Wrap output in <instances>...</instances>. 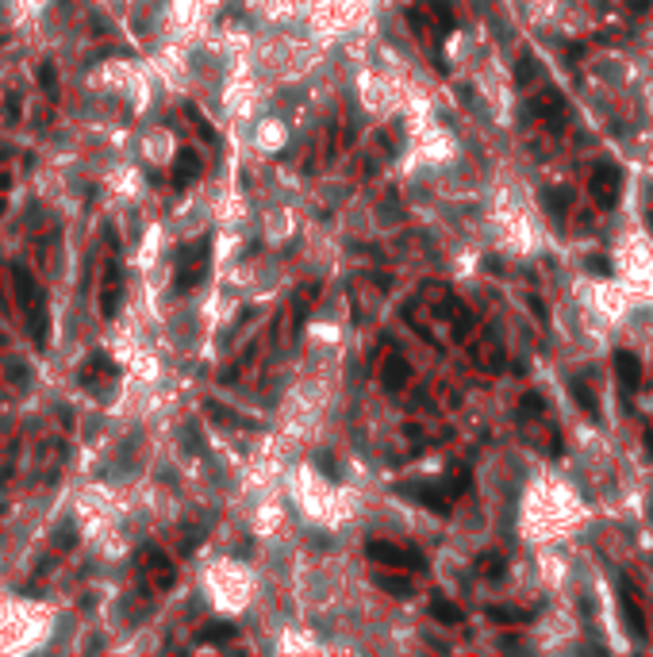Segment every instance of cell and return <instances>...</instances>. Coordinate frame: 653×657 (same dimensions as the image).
I'll return each instance as SVG.
<instances>
[{
	"label": "cell",
	"instance_id": "6da1fadb",
	"mask_svg": "<svg viewBox=\"0 0 653 657\" xmlns=\"http://www.w3.org/2000/svg\"><path fill=\"white\" fill-rule=\"evenodd\" d=\"M207 254H212V242L200 239L193 250H181V262H177V289H193L196 281L207 273Z\"/></svg>",
	"mask_w": 653,
	"mask_h": 657
},
{
	"label": "cell",
	"instance_id": "7a4b0ae2",
	"mask_svg": "<svg viewBox=\"0 0 653 657\" xmlns=\"http://www.w3.org/2000/svg\"><path fill=\"white\" fill-rule=\"evenodd\" d=\"M365 554L373 561H381V565H392V569H404L408 561H411V569H423L415 554H408V550H400V546H388V542H369Z\"/></svg>",
	"mask_w": 653,
	"mask_h": 657
},
{
	"label": "cell",
	"instance_id": "3957f363",
	"mask_svg": "<svg viewBox=\"0 0 653 657\" xmlns=\"http://www.w3.org/2000/svg\"><path fill=\"white\" fill-rule=\"evenodd\" d=\"M146 577H150V588H169L173 584V565H169V557L162 554V550H146Z\"/></svg>",
	"mask_w": 653,
	"mask_h": 657
},
{
	"label": "cell",
	"instance_id": "277c9868",
	"mask_svg": "<svg viewBox=\"0 0 653 657\" xmlns=\"http://www.w3.org/2000/svg\"><path fill=\"white\" fill-rule=\"evenodd\" d=\"M200 177V154L196 150H177V161H173V185L185 188Z\"/></svg>",
	"mask_w": 653,
	"mask_h": 657
},
{
	"label": "cell",
	"instance_id": "5b68a950",
	"mask_svg": "<svg viewBox=\"0 0 653 657\" xmlns=\"http://www.w3.org/2000/svg\"><path fill=\"white\" fill-rule=\"evenodd\" d=\"M116 304H119V265L108 262V273H104V297H100V311L104 316H116Z\"/></svg>",
	"mask_w": 653,
	"mask_h": 657
},
{
	"label": "cell",
	"instance_id": "8992f818",
	"mask_svg": "<svg viewBox=\"0 0 653 657\" xmlns=\"http://www.w3.org/2000/svg\"><path fill=\"white\" fill-rule=\"evenodd\" d=\"M431 615H434V619H442V623H461V619H465V615H461V607L446 604L442 596H434V599H431Z\"/></svg>",
	"mask_w": 653,
	"mask_h": 657
},
{
	"label": "cell",
	"instance_id": "52a82bcc",
	"mask_svg": "<svg viewBox=\"0 0 653 657\" xmlns=\"http://www.w3.org/2000/svg\"><path fill=\"white\" fill-rule=\"evenodd\" d=\"M404 377H408V365H404V358H392V361L384 365V385L396 392V388L404 385Z\"/></svg>",
	"mask_w": 653,
	"mask_h": 657
},
{
	"label": "cell",
	"instance_id": "ba28073f",
	"mask_svg": "<svg viewBox=\"0 0 653 657\" xmlns=\"http://www.w3.org/2000/svg\"><path fill=\"white\" fill-rule=\"evenodd\" d=\"M231 638H234L231 623H212L207 631H200V642H231Z\"/></svg>",
	"mask_w": 653,
	"mask_h": 657
},
{
	"label": "cell",
	"instance_id": "9c48e42d",
	"mask_svg": "<svg viewBox=\"0 0 653 657\" xmlns=\"http://www.w3.org/2000/svg\"><path fill=\"white\" fill-rule=\"evenodd\" d=\"M615 361H619V373H622V380H627V385H634V380H638V361H634L630 354H619Z\"/></svg>",
	"mask_w": 653,
	"mask_h": 657
},
{
	"label": "cell",
	"instance_id": "30bf717a",
	"mask_svg": "<svg viewBox=\"0 0 653 657\" xmlns=\"http://www.w3.org/2000/svg\"><path fill=\"white\" fill-rule=\"evenodd\" d=\"M39 81H43V89L50 92V97H58V73H54V65H50V62H43Z\"/></svg>",
	"mask_w": 653,
	"mask_h": 657
},
{
	"label": "cell",
	"instance_id": "8fae6325",
	"mask_svg": "<svg viewBox=\"0 0 653 657\" xmlns=\"http://www.w3.org/2000/svg\"><path fill=\"white\" fill-rule=\"evenodd\" d=\"M377 584L388 588V592H400V596H408V580H392V577H377Z\"/></svg>",
	"mask_w": 653,
	"mask_h": 657
},
{
	"label": "cell",
	"instance_id": "7c38bea8",
	"mask_svg": "<svg viewBox=\"0 0 653 657\" xmlns=\"http://www.w3.org/2000/svg\"><path fill=\"white\" fill-rule=\"evenodd\" d=\"M0 304H4V289H0Z\"/></svg>",
	"mask_w": 653,
	"mask_h": 657
}]
</instances>
